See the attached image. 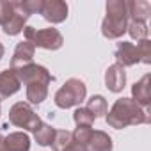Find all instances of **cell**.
I'll list each match as a JSON object with an SVG mask.
<instances>
[{
	"label": "cell",
	"instance_id": "1",
	"mask_svg": "<svg viewBox=\"0 0 151 151\" xmlns=\"http://www.w3.org/2000/svg\"><path fill=\"white\" fill-rule=\"evenodd\" d=\"M105 121L110 128L123 130L126 126H137V124H147L151 121L149 112L142 107H139L132 98H119L112 105L110 110L105 114Z\"/></svg>",
	"mask_w": 151,
	"mask_h": 151
},
{
	"label": "cell",
	"instance_id": "17",
	"mask_svg": "<svg viewBox=\"0 0 151 151\" xmlns=\"http://www.w3.org/2000/svg\"><path fill=\"white\" fill-rule=\"evenodd\" d=\"M27 100L29 105H39L48 98V86L45 84H30L27 86Z\"/></svg>",
	"mask_w": 151,
	"mask_h": 151
},
{
	"label": "cell",
	"instance_id": "26",
	"mask_svg": "<svg viewBox=\"0 0 151 151\" xmlns=\"http://www.w3.org/2000/svg\"><path fill=\"white\" fill-rule=\"evenodd\" d=\"M62 151H86V149H84V146H80V144H78L77 140H75V139H71V142H69V144H68Z\"/></svg>",
	"mask_w": 151,
	"mask_h": 151
},
{
	"label": "cell",
	"instance_id": "23",
	"mask_svg": "<svg viewBox=\"0 0 151 151\" xmlns=\"http://www.w3.org/2000/svg\"><path fill=\"white\" fill-rule=\"evenodd\" d=\"M71 132H68V130H55V135H53V140H52V147H53V151H62L69 142H71Z\"/></svg>",
	"mask_w": 151,
	"mask_h": 151
},
{
	"label": "cell",
	"instance_id": "18",
	"mask_svg": "<svg viewBox=\"0 0 151 151\" xmlns=\"http://www.w3.org/2000/svg\"><path fill=\"white\" fill-rule=\"evenodd\" d=\"M34 133V139L39 146H50L52 140H53V135H55V128L50 126L48 123H39V126L32 132Z\"/></svg>",
	"mask_w": 151,
	"mask_h": 151
},
{
	"label": "cell",
	"instance_id": "21",
	"mask_svg": "<svg viewBox=\"0 0 151 151\" xmlns=\"http://www.w3.org/2000/svg\"><path fill=\"white\" fill-rule=\"evenodd\" d=\"M73 121L77 126H93V123L96 121L94 116L86 109V107H78L73 112Z\"/></svg>",
	"mask_w": 151,
	"mask_h": 151
},
{
	"label": "cell",
	"instance_id": "10",
	"mask_svg": "<svg viewBox=\"0 0 151 151\" xmlns=\"http://www.w3.org/2000/svg\"><path fill=\"white\" fill-rule=\"evenodd\" d=\"M116 60L119 66L123 68H128V66H135L140 62L139 59V52H137V46L133 43H128V41H121L116 48Z\"/></svg>",
	"mask_w": 151,
	"mask_h": 151
},
{
	"label": "cell",
	"instance_id": "22",
	"mask_svg": "<svg viewBox=\"0 0 151 151\" xmlns=\"http://www.w3.org/2000/svg\"><path fill=\"white\" fill-rule=\"evenodd\" d=\"M16 6H18V2H14V0H0V25H2V27L14 14Z\"/></svg>",
	"mask_w": 151,
	"mask_h": 151
},
{
	"label": "cell",
	"instance_id": "13",
	"mask_svg": "<svg viewBox=\"0 0 151 151\" xmlns=\"http://www.w3.org/2000/svg\"><path fill=\"white\" fill-rule=\"evenodd\" d=\"M22 84L16 77V73L14 69H4V71H0V100L2 98H9L13 94H16L20 91Z\"/></svg>",
	"mask_w": 151,
	"mask_h": 151
},
{
	"label": "cell",
	"instance_id": "11",
	"mask_svg": "<svg viewBox=\"0 0 151 151\" xmlns=\"http://www.w3.org/2000/svg\"><path fill=\"white\" fill-rule=\"evenodd\" d=\"M84 147H86V151H112L114 142H112V137L107 132H103V130H91L89 139H87Z\"/></svg>",
	"mask_w": 151,
	"mask_h": 151
},
{
	"label": "cell",
	"instance_id": "2",
	"mask_svg": "<svg viewBox=\"0 0 151 151\" xmlns=\"http://www.w3.org/2000/svg\"><path fill=\"white\" fill-rule=\"evenodd\" d=\"M105 9H107V16L101 22V34L107 39H119L126 32V25H128L126 0H109Z\"/></svg>",
	"mask_w": 151,
	"mask_h": 151
},
{
	"label": "cell",
	"instance_id": "5",
	"mask_svg": "<svg viewBox=\"0 0 151 151\" xmlns=\"http://www.w3.org/2000/svg\"><path fill=\"white\" fill-rule=\"evenodd\" d=\"M9 123L18 126V128H23V130H29V132H34L39 123H41V117L32 110V107L25 101H18L14 103L11 109H9Z\"/></svg>",
	"mask_w": 151,
	"mask_h": 151
},
{
	"label": "cell",
	"instance_id": "19",
	"mask_svg": "<svg viewBox=\"0 0 151 151\" xmlns=\"http://www.w3.org/2000/svg\"><path fill=\"white\" fill-rule=\"evenodd\" d=\"M86 109L94 116V119H98V117H103V116L107 114L109 105H107V100H105L101 94H94V96H91V98L87 100V107H86Z\"/></svg>",
	"mask_w": 151,
	"mask_h": 151
},
{
	"label": "cell",
	"instance_id": "4",
	"mask_svg": "<svg viewBox=\"0 0 151 151\" xmlns=\"http://www.w3.org/2000/svg\"><path fill=\"white\" fill-rule=\"evenodd\" d=\"M25 41L32 43L34 48H45V50H59L64 43L62 34L57 29H34V27H25L23 29Z\"/></svg>",
	"mask_w": 151,
	"mask_h": 151
},
{
	"label": "cell",
	"instance_id": "15",
	"mask_svg": "<svg viewBox=\"0 0 151 151\" xmlns=\"http://www.w3.org/2000/svg\"><path fill=\"white\" fill-rule=\"evenodd\" d=\"M29 18H30V16L25 14V13L20 9V6H16L14 14L11 16V20H9L2 29H4V32H6L7 36H18V34L23 32V29L27 27V20H29Z\"/></svg>",
	"mask_w": 151,
	"mask_h": 151
},
{
	"label": "cell",
	"instance_id": "14",
	"mask_svg": "<svg viewBox=\"0 0 151 151\" xmlns=\"http://www.w3.org/2000/svg\"><path fill=\"white\" fill-rule=\"evenodd\" d=\"M126 9H128V20L130 22H142V23H146V20L151 14V4L147 2V0H128Z\"/></svg>",
	"mask_w": 151,
	"mask_h": 151
},
{
	"label": "cell",
	"instance_id": "3",
	"mask_svg": "<svg viewBox=\"0 0 151 151\" xmlns=\"http://www.w3.org/2000/svg\"><path fill=\"white\" fill-rule=\"evenodd\" d=\"M87 96V87L80 78H69L64 82V86L55 93L53 101L59 109H71L78 107Z\"/></svg>",
	"mask_w": 151,
	"mask_h": 151
},
{
	"label": "cell",
	"instance_id": "25",
	"mask_svg": "<svg viewBox=\"0 0 151 151\" xmlns=\"http://www.w3.org/2000/svg\"><path fill=\"white\" fill-rule=\"evenodd\" d=\"M20 9L25 13V14H36L39 13L41 14V9H43V0H23V2H18Z\"/></svg>",
	"mask_w": 151,
	"mask_h": 151
},
{
	"label": "cell",
	"instance_id": "27",
	"mask_svg": "<svg viewBox=\"0 0 151 151\" xmlns=\"http://www.w3.org/2000/svg\"><path fill=\"white\" fill-rule=\"evenodd\" d=\"M0 151H7V147H6V137L4 135H0Z\"/></svg>",
	"mask_w": 151,
	"mask_h": 151
},
{
	"label": "cell",
	"instance_id": "28",
	"mask_svg": "<svg viewBox=\"0 0 151 151\" xmlns=\"http://www.w3.org/2000/svg\"><path fill=\"white\" fill-rule=\"evenodd\" d=\"M4 52H6V48H4V45H2V43H0V59L4 57Z\"/></svg>",
	"mask_w": 151,
	"mask_h": 151
},
{
	"label": "cell",
	"instance_id": "16",
	"mask_svg": "<svg viewBox=\"0 0 151 151\" xmlns=\"http://www.w3.org/2000/svg\"><path fill=\"white\" fill-rule=\"evenodd\" d=\"M7 151H29L30 149V137L25 132H13L6 137Z\"/></svg>",
	"mask_w": 151,
	"mask_h": 151
},
{
	"label": "cell",
	"instance_id": "24",
	"mask_svg": "<svg viewBox=\"0 0 151 151\" xmlns=\"http://www.w3.org/2000/svg\"><path fill=\"white\" fill-rule=\"evenodd\" d=\"M135 46H137L140 62L151 64V41H149V39H142V41H137Z\"/></svg>",
	"mask_w": 151,
	"mask_h": 151
},
{
	"label": "cell",
	"instance_id": "8",
	"mask_svg": "<svg viewBox=\"0 0 151 151\" xmlns=\"http://www.w3.org/2000/svg\"><path fill=\"white\" fill-rule=\"evenodd\" d=\"M105 86L112 93H121L126 86V71L117 62L109 66L105 71Z\"/></svg>",
	"mask_w": 151,
	"mask_h": 151
},
{
	"label": "cell",
	"instance_id": "9",
	"mask_svg": "<svg viewBox=\"0 0 151 151\" xmlns=\"http://www.w3.org/2000/svg\"><path fill=\"white\" fill-rule=\"evenodd\" d=\"M132 100L142 109L149 107L151 103V77L149 75H144L139 82L132 86Z\"/></svg>",
	"mask_w": 151,
	"mask_h": 151
},
{
	"label": "cell",
	"instance_id": "20",
	"mask_svg": "<svg viewBox=\"0 0 151 151\" xmlns=\"http://www.w3.org/2000/svg\"><path fill=\"white\" fill-rule=\"evenodd\" d=\"M126 32L130 34L132 39H137V41H142V39H147V25L142 23V22H130L128 20V25H126Z\"/></svg>",
	"mask_w": 151,
	"mask_h": 151
},
{
	"label": "cell",
	"instance_id": "12",
	"mask_svg": "<svg viewBox=\"0 0 151 151\" xmlns=\"http://www.w3.org/2000/svg\"><path fill=\"white\" fill-rule=\"evenodd\" d=\"M34 53H36V48H34L32 43H29V41L18 43L16 48H14L13 59H11V69H18L22 66L30 64L32 59H34Z\"/></svg>",
	"mask_w": 151,
	"mask_h": 151
},
{
	"label": "cell",
	"instance_id": "7",
	"mask_svg": "<svg viewBox=\"0 0 151 151\" xmlns=\"http://www.w3.org/2000/svg\"><path fill=\"white\" fill-rule=\"evenodd\" d=\"M41 14L50 23H62L68 18V4L62 0H43Z\"/></svg>",
	"mask_w": 151,
	"mask_h": 151
},
{
	"label": "cell",
	"instance_id": "29",
	"mask_svg": "<svg viewBox=\"0 0 151 151\" xmlns=\"http://www.w3.org/2000/svg\"><path fill=\"white\" fill-rule=\"evenodd\" d=\"M0 114H2V107H0Z\"/></svg>",
	"mask_w": 151,
	"mask_h": 151
},
{
	"label": "cell",
	"instance_id": "6",
	"mask_svg": "<svg viewBox=\"0 0 151 151\" xmlns=\"http://www.w3.org/2000/svg\"><path fill=\"white\" fill-rule=\"evenodd\" d=\"M14 73H16L20 84H23L25 87L30 86V84H45V86H50L53 82V77L50 75V71L45 66L36 64V62H30L27 66H22V68L14 69Z\"/></svg>",
	"mask_w": 151,
	"mask_h": 151
}]
</instances>
